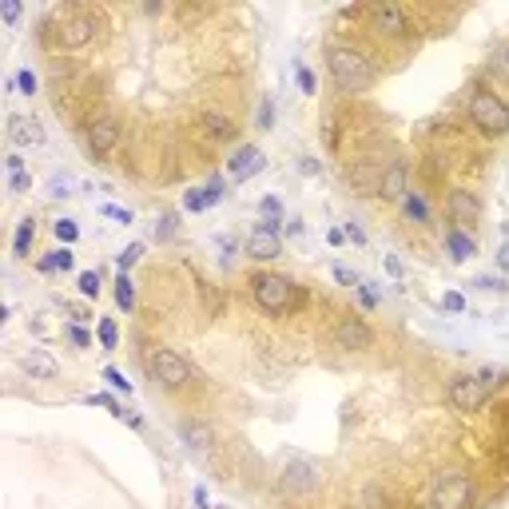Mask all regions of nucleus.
Listing matches in <instances>:
<instances>
[{
	"instance_id": "nucleus-1",
	"label": "nucleus",
	"mask_w": 509,
	"mask_h": 509,
	"mask_svg": "<svg viewBox=\"0 0 509 509\" xmlns=\"http://www.w3.org/2000/svg\"><path fill=\"white\" fill-rule=\"evenodd\" d=\"M326 68H331L334 84L343 92H366L374 84V68L366 64V56L355 48H331L326 52Z\"/></svg>"
},
{
	"instance_id": "nucleus-2",
	"label": "nucleus",
	"mask_w": 509,
	"mask_h": 509,
	"mask_svg": "<svg viewBox=\"0 0 509 509\" xmlns=\"http://www.w3.org/2000/svg\"><path fill=\"white\" fill-rule=\"evenodd\" d=\"M251 299L266 310V314H287L302 302V290L290 283L287 275H255L251 278Z\"/></svg>"
},
{
	"instance_id": "nucleus-3",
	"label": "nucleus",
	"mask_w": 509,
	"mask_h": 509,
	"mask_svg": "<svg viewBox=\"0 0 509 509\" xmlns=\"http://www.w3.org/2000/svg\"><path fill=\"white\" fill-rule=\"evenodd\" d=\"M470 116H474V123L486 135L509 132V104H501V96H493L486 84H477V88L470 92Z\"/></svg>"
},
{
	"instance_id": "nucleus-4",
	"label": "nucleus",
	"mask_w": 509,
	"mask_h": 509,
	"mask_svg": "<svg viewBox=\"0 0 509 509\" xmlns=\"http://www.w3.org/2000/svg\"><path fill=\"white\" fill-rule=\"evenodd\" d=\"M430 501H434V509H470V501H474V482H470L462 470H446V474L434 477Z\"/></svg>"
},
{
	"instance_id": "nucleus-5",
	"label": "nucleus",
	"mask_w": 509,
	"mask_h": 509,
	"mask_svg": "<svg viewBox=\"0 0 509 509\" xmlns=\"http://www.w3.org/2000/svg\"><path fill=\"white\" fill-rule=\"evenodd\" d=\"M493 374H462L450 382V406L462 410V414H474V410H482V402H486V394L493 390V382H489Z\"/></svg>"
},
{
	"instance_id": "nucleus-6",
	"label": "nucleus",
	"mask_w": 509,
	"mask_h": 509,
	"mask_svg": "<svg viewBox=\"0 0 509 509\" xmlns=\"http://www.w3.org/2000/svg\"><path fill=\"white\" fill-rule=\"evenodd\" d=\"M147 370H152V378L155 382H164L167 390H179V386H188L191 382V366L183 362L176 350H164V346L147 355Z\"/></svg>"
},
{
	"instance_id": "nucleus-7",
	"label": "nucleus",
	"mask_w": 509,
	"mask_h": 509,
	"mask_svg": "<svg viewBox=\"0 0 509 509\" xmlns=\"http://www.w3.org/2000/svg\"><path fill=\"white\" fill-rule=\"evenodd\" d=\"M251 259H259V263H271V259H278L283 255V239H278V227H271V223H259L251 231V239H247L243 247Z\"/></svg>"
},
{
	"instance_id": "nucleus-8",
	"label": "nucleus",
	"mask_w": 509,
	"mask_h": 509,
	"mask_svg": "<svg viewBox=\"0 0 509 509\" xmlns=\"http://www.w3.org/2000/svg\"><path fill=\"white\" fill-rule=\"evenodd\" d=\"M334 343H338V350H370L374 346V331L362 319H343L334 326Z\"/></svg>"
},
{
	"instance_id": "nucleus-9",
	"label": "nucleus",
	"mask_w": 509,
	"mask_h": 509,
	"mask_svg": "<svg viewBox=\"0 0 509 509\" xmlns=\"http://www.w3.org/2000/svg\"><path fill=\"white\" fill-rule=\"evenodd\" d=\"M370 20H374L378 32H386V36H410L414 28H410V16L398 8V4H374L370 8Z\"/></svg>"
},
{
	"instance_id": "nucleus-10",
	"label": "nucleus",
	"mask_w": 509,
	"mask_h": 509,
	"mask_svg": "<svg viewBox=\"0 0 509 509\" xmlns=\"http://www.w3.org/2000/svg\"><path fill=\"white\" fill-rule=\"evenodd\" d=\"M266 167V159H263V152L255 144H247V147H239V152L227 159V171H231V179L235 183H247V179L255 176V171H263Z\"/></svg>"
},
{
	"instance_id": "nucleus-11",
	"label": "nucleus",
	"mask_w": 509,
	"mask_h": 509,
	"mask_svg": "<svg viewBox=\"0 0 509 509\" xmlns=\"http://www.w3.org/2000/svg\"><path fill=\"white\" fill-rule=\"evenodd\" d=\"M450 219H454V227H470V223L482 219V203H477L474 191H450Z\"/></svg>"
},
{
	"instance_id": "nucleus-12",
	"label": "nucleus",
	"mask_w": 509,
	"mask_h": 509,
	"mask_svg": "<svg viewBox=\"0 0 509 509\" xmlns=\"http://www.w3.org/2000/svg\"><path fill=\"white\" fill-rule=\"evenodd\" d=\"M406 176H410V167L402 164V159H394V164L382 171V179H378V191L386 195V200H406L410 188H406Z\"/></svg>"
},
{
	"instance_id": "nucleus-13",
	"label": "nucleus",
	"mask_w": 509,
	"mask_h": 509,
	"mask_svg": "<svg viewBox=\"0 0 509 509\" xmlns=\"http://www.w3.org/2000/svg\"><path fill=\"white\" fill-rule=\"evenodd\" d=\"M96 32V20L92 16H72V20L60 24V44L64 48H84Z\"/></svg>"
},
{
	"instance_id": "nucleus-14",
	"label": "nucleus",
	"mask_w": 509,
	"mask_h": 509,
	"mask_svg": "<svg viewBox=\"0 0 509 509\" xmlns=\"http://www.w3.org/2000/svg\"><path fill=\"white\" fill-rule=\"evenodd\" d=\"M116 140H120V123L116 120H96L88 128V147L92 155H108L111 147H116Z\"/></svg>"
},
{
	"instance_id": "nucleus-15",
	"label": "nucleus",
	"mask_w": 509,
	"mask_h": 509,
	"mask_svg": "<svg viewBox=\"0 0 509 509\" xmlns=\"http://www.w3.org/2000/svg\"><path fill=\"white\" fill-rule=\"evenodd\" d=\"M20 366H24L32 378H44V382H52V378L60 374V366H56V358L48 355V350H24V355H20Z\"/></svg>"
},
{
	"instance_id": "nucleus-16",
	"label": "nucleus",
	"mask_w": 509,
	"mask_h": 509,
	"mask_svg": "<svg viewBox=\"0 0 509 509\" xmlns=\"http://www.w3.org/2000/svg\"><path fill=\"white\" fill-rule=\"evenodd\" d=\"M283 486L287 489H299V493H307V489H314V470H310L307 462H295L283 470Z\"/></svg>"
},
{
	"instance_id": "nucleus-17",
	"label": "nucleus",
	"mask_w": 509,
	"mask_h": 509,
	"mask_svg": "<svg viewBox=\"0 0 509 509\" xmlns=\"http://www.w3.org/2000/svg\"><path fill=\"white\" fill-rule=\"evenodd\" d=\"M446 243H450V259H454V263H465V259L477 251V243L462 231V227H450V231H446Z\"/></svg>"
},
{
	"instance_id": "nucleus-18",
	"label": "nucleus",
	"mask_w": 509,
	"mask_h": 509,
	"mask_svg": "<svg viewBox=\"0 0 509 509\" xmlns=\"http://www.w3.org/2000/svg\"><path fill=\"white\" fill-rule=\"evenodd\" d=\"M12 140H16V144H44V128L36 120H20V116H16V120H12Z\"/></svg>"
},
{
	"instance_id": "nucleus-19",
	"label": "nucleus",
	"mask_w": 509,
	"mask_h": 509,
	"mask_svg": "<svg viewBox=\"0 0 509 509\" xmlns=\"http://www.w3.org/2000/svg\"><path fill=\"white\" fill-rule=\"evenodd\" d=\"M179 438H183V442H195V450H207L211 446V430L207 426H200V422H183V426H179Z\"/></svg>"
},
{
	"instance_id": "nucleus-20",
	"label": "nucleus",
	"mask_w": 509,
	"mask_h": 509,
	"mask_svg": "<svg viewBox=\"0 0 509 509\" xmlns=\"http://www.w3.org/2000/svg\"><path fill=\"white\" fill-rule=\"evenodd\" d=\"M203 128H207V135H215V140H231L235 135V123L227 120V116H215V111L203 116Z\"/></svg>"
},
{
	"instance_id": "nucleus-21",
	"label": "nucleus",
	"mask_w": 509,
	"mask_h": 509,
	"mask_svg": "<svg viewBox=\"0 0 509 509\" xmlns=\"http://www.w3.org/2000/svg\"><path fill=\"white\" fill-rule=\"evenodd\" d=\"M32 235H36L32 219H24L20 227H16V239H12V251H16V259H24V255H28V243H32Z\"/></svg>"
},
{
	"instance_id": "nucleus-22",
	"label": "nucleus",
	"mask_w": 509,
	"mask_h": 509,
	"mask_svg": "<svg viewBox=\"0 0 509 509\" xmlns=\"http://www.w3.org/2000/svg\"><path fill=\"white\" fill-rule=\"evenodd\" d=\"M489 72L501 76V80H509V40L493 48V56H489Z\"/></svg>"
},
{
	"instance_id": "nucleus-23",
	"label": "nucleus",
	"mask_w": 509,
	"mask_h": 509,
	"mask_svg": "<svg viewBox=\"0 0 509 509\" xmlns=\"http://www.w3.org/2000/svg\"><path fill=\"white\" fill-rule=\"evenodd\" d=\"M402 207H406V215H410L414 223H426V219H430V207H426V200H422V195H414V191L402 200Z\"/></svg>"
},
{
	"instance_id": "nucleus-24",
	"label": "nucleus",
	"mask_w": 509,
	"mask_h": 509,
	"mask_svg": "<svg viewBox=\"0 0 509 509\" xmlns=\"http://www.w3.org/2000/svg\"><path fill=\"white\" fill-rule=\"evenodd\" d=\"M116 302H120V310H132L135 307V287H132V278H128V275L116 278Z\"/></svg>"
},
{
	"instance_id": "nucleus-25",
	"label": "nucleus",
	"mask_w": 509,
	"mask_h": 509,
	"mask_svg": "<svg viewBox=\"0 0 509 509\" xmlns=\"http://www.w3.org/2000/svg\"><path fill=\"white\" fill-rule=\"evenodd\" d=\"M52 231H56V239H60V247H72V243L80 239V227H76L72 219H56Z\"/></svg>"
},
{
	"instance_id": "nucleus-26",
	"label": "nucleus",
	"mask_w": 509,
	"mask_h": 509,
	"mask_svg": "<svg viewBox=\"0 0 509 509\" xmlns=\"http://www.w3.org/2000/svg\"><path fill=\"white\" fill-rule=\"evenodd\" d=\"M76 287L84 299H96V295H100V275H96V271H84V275L76 278Z\"/></svg>"
},
{
	"instance_id": "nucleus-27",
	"label": "nucleus",
	"mask_w": 509,
	"mask_h": 509,
	"mask_svg": "<svg viewBox=\"0 0 509 509\" xmlns=\"http://www.w3.org/2000/svg\"><path fill=\"white\" fill-rule=\"evenodd\" d=\"M116 343H120V326L111 319H100V346L104 350H116Z\"/></svg>"
},
{
	"instance_id": "nucleus-28",
	"label": "nucleus",
	"mask_w": 509,
	"mask_h": 509,
	"mask_svg": "<svg viewBox=\"0 0 509 509\" xmlns=\"http://www.w3.org/2000/svg\"><path fill=\"white\" fill-rule=\"evenodd\" d=\"M104 382H111V390H120V394H132V382H128V374H123V370H116V366H104Z\"/></svg>"
},
{
	"instance_id": "nucleus-29",
	"label": "nucleus",
	"mask_w": 509,
	"mask_h": 509,
	"mask_svg": "<svg viewBox=\"0 0 509 509\" xmlns=\"http://www.w3.org/2000/svg\"><path fill=\"white\" fill-rule=\"evenodd\" d=\"M140 255H144V243H132L128 251H120V259H116V263H120V275H128V271L140 263Z\"/></svg>"
},
{
	"instance_id": "nucleus-30",
	"label": "nucleus",
	"mask_w": 509,
	"mask_h": 509,
	"mask_svg": "<svg viewBox=\"0 0 509 509\" xmlns=\"http://www.w3.org/2000/svg\"><path fill=\"white\" fill-rule=\"evenodd\" d=\"M48 263H52L56 271H72V263H76V255H72V247H56V251L48 255Z\"/></svg>"
},
{
	"instance_id": "nucleus-31",
	"label": "nucleus",
	"mask_w": 509,
	"mask_h": 509,
	"mask_svg": "<svg viewBox=\"0 0 509 509\" xmlns=\"http://www.w3.org/2000/svg\"><path fill=\"white\" fill-rule=\"evenodd\" d=\"M183 207H188V211H203V207H207V191H203V188H191L188 195H183Z\"/></svg>"
},
{
	"instance_id": "nucleus-32",
	"label": "nucleus",
	"mask_w": 509,
	"mask_h": 509,
	"mask_svg": "<svg viewBox=\"0 0 509 509\" xmlns=\"http://www.w3.org/2000/svg\"><path fill=\"white\" fill-rule=\"evenodd\" d=\"M16 88L24 92V96H36V76L24 68V72H16Z\"/></svg>"
},
{
	"instance_id": "nucleus-33",
	"label": "nucleus",
	"mask_w": 509,
	"mask_h": 509,
	"mask_svg": "<svg viewBox=\"0 0 509 509\" xmlns=\"http://www.w3.org/2000/svg\"><path fill=\"white\" fill-rule=\"evenodd\" d=\"M203 191H207V207H211V203H219L223 195H227V188H223V179H211V183H207Z\"/></svg>"
},
{
	"instance_id": "nucleus-34",
	"label": "nucleus",
	"mask_w": 509,
	"mask_h": 509,
	"mask_svg": "<svg viewBox=\"0 0 509 509\" xmlns=\"http://www.w3.org/2000/svg\"><path fill=\"white\" fill-rule=\"evenodd\" d=\"M358 299H362L366 310H374V307H378V290L370 287V283H362V287H358Z\"/></svg>"
},
{
	"instance_id": "nucleus-35",
	"label": "nucleus",
	"mask_w": 509,
	"mask_h": 509,
	"mask_svg": "<svg viewBox=\"0 0 509 509\" xmlns=\"http://www.w3.org/2000/svg\"><path fill=\"white\" fill-rule=\"evenodd\" d=\"M155 235H159V239H171V235H176V215H164V219L155 223Z\"/></svg>"
},
{
	"instance_id": "nucleus-36",
	"label": "nucleus",
	"mask_w": 509,
	"mask_h": 509,
	"mask_svg": "<svg viewBox=\"0 0 509 509\" xmlns=\"http://www.w3.org/2000/svg\"><path fill=\"white\" fill-rule=\"evenodd\" d=\"M334 278H338L343 287H358V275H355V271H350V266H343V263L334 266Z\"/></svg>"
},
{
	"instance_id": "nucleus-37",
	"label": "nucleus",
	"mask_w": 509,
	"mask_h": 509,
	"mask_svg": "<svg viewBox=\"0 0 509 509\" xmlns=\"http://www.w3.org/2000/svg\"><path fill=\"white\" fill-rule=\"evenodd\" d=\"M0 16H4L8 24H16L20 20V4H16V0H4V4H0Z\"/></svg>"
},
{
	"instance_id": "nucleus-38",
	"label": "nucleus",
	"mask_w": 509,
	"mask_h": 509,
	"mask_svg": "<svg viewBox=\"0 0 509 509\" xmlns=\"http://www.w3.org/2000/svg\"><path fill=\"white\" fill-rule=\"evenodd\" d=\"M446 310H454V314H462V310H465V299H462V295H458V290H446Z\"/></svg>"
},
{
	"instance_id": "nucleus-39",
	"label": "nucleus",
	"mask_w": 509,
	"mask_h": 509,
	"mask_svg": "<svg viewBox=\"0 0 509 509\" xmlns=\"http://www.w3.org/2000/svg\"><path fill=\"white\" fill-rule=\"evenodd\" d=\"M68 338H72L76 346H92V334L84 331V326H68Z\"/></svg>"
},
{
	"instance_id": "nucleus-40",
	"label": "nucleus",
	"mask_w": 509,
	"mask_h": 509,
	"mask_svg": "<svg viewBox=\"0 0 509 509\" xmlns=\"http://www.w3.org/2000/svg\"><path fill=\"white\" fill-rule=\"evenodd\" d=\"M299 88H302V96H314V76H310V68H299Z\"/></svg>"
},
{
	"instance_id": "nucleus-41",
	"label": "nucleus",
	"mask_w": 509,
	"mask_h": 509,
	"mask_svg": "<svg viewBox=\"0 0 509 509\" xmlns=\"http://www.w3.org/2000/svg\"><path fill=\"white\" fill-rule=\"evenodd\" d=\"M104 215H111V219H120V223H132V211L116 207V203H104Z\"/></svg>"
},
{
	"instance_id": "nucleus-42",
	"label": "nucleus",
	"mask_w": 509,
	"mask_h": 509,
	"mask_svg": "<svg viewBox=\"0 0 509 509\" xmlns=\"http://www.w3.org/2000/svg\"><path fill=\"white\" fill-rule=\"evenodd\" d=\"M275 123V108H271V100H263V108H259V128H271Z\"/></svg>"
},
{
	"instance_id": "nucleus-43",
	"label": "nucleus",
	"mask_w": 509,
	"mask_h": 509,
	"mask_svg": "<svg viewBox=\"0 0 509 509\" xmlns=\"http://www.w3.org/2000/svg\"><path fill=\"white\" fill-rule=\"evenodd\" d=\"M28 188H32V179L24 176V171L20 176H8V191H28Z\"/></svg>"
},
{
	"instance_id": "nucleus-44",
	"label": "nucleus",
	"mask_w": 509,
	"mask_h": 509,
	"mask_svg": "<svg viewBox=\"0 0 509 509\" xmlns=\"http://www.w3.org/2000/svg\"><path fill=\"white\" fill-rule=\"evenodd\" d=\"M8 171H12V176H20V171H24V155H20V152L8 155Z\"/></svg>"
},
{
	"instance_id": "nucleus-45",
	"label": "nucleus",
	"mask_w": 509,
	"mask_h": 509,
	"mask_svg": "<svg viewBox=\"0 0 509 509\" xmlns=\"http://www.w3.org/2000/svg\"><path fill=\"white\" fill-rule=\"evenodd\" d=\"M343 231H346V235H350V239H355V243H366V235H362V231H358L355 223H346Z\"/></svg>"
},
{
	"instance_id": "nucleus-46",
	"label": "nucleus",
	"mask_w": 509,
	"mask_h": 509,
	"mask_svg": "<svg viewBox=\"0 0 509 509\" xmlns=\"http://www.w3.org/2000/svg\"><path fill=\"white\" fill-rule=\"evenodd\" d=\"M326 239H331V247H343V243H346V231H338V227H334V231L326 235Z\"/></svg>"
},
{
	"instance_id": "nucleus-47",
	"label": "nucleus",
	"mask_w": 509,
	"mask_h": 509,
	"mask_svg": "<svg viewBox=\"0 0 509 509\" xmlns=\"http://www.w3.org/2000/svg\"><path fill=\"white\" fill-rule=\"evenodd\" d=\"M498 263H501V266H505V271H509V243H505V247H501V255H498Z\"/></svg>"
}]
</instances>
